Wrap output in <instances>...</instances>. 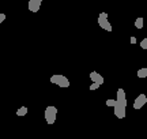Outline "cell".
<instances>
[{
	"label": "cell",
	"mask_w": 147,
	"mask_h": 139,
	"mask_svg": "<svg viewBox=\"0 0 147 139\" xmlns=\"http://www.w3.org/2000/svg\"><path fill=\"white\" fill-rule=\"evenodd\" d=\"M44 116H45L47 123L52 126V124L56 121V117H57V108L55 107V105H49V107H47L45 112H44Z\"/></svg>",
	"instance_id": "6da1fadb"
},
{
	"label": "cell",
	"mask_w": 147,
	"mask_h": 139,
	"mask_svg": "<svg viewBox=\"0 0 147 139\" xmlns=\"http://www.w3.org/2000/svg\"><path fill=\"white\" fill-rule=\"evenodd\" d=\"M51 82L55 83V85H57L59 87H69V80L67 76H64L61 74H57V75H52L51 76Z\"/></svg>",
	"instance_id": "7a4b0ae2"
},
{
	"label": "cell",
	"mask_w": 147,
	"mask_h": 139,
	"mask_svg": "<svg viewBox=\"0 0 147 139\" xmlns=\"http://www.w3.org/2000/svg\"><path fill=\"white\" fill-rule=\"evenodd\" d=\"M98 25L101 26V29H104L106 32H112V25H110L109 19H108V14L106 12H101L98 15Z\"/></svg>",
	"instance_id": "3957f363"
},
{
	"label": "cell",
	"mask_w": 147,
	"mask_h": 139,
	"mask_svg": "<svg viewBox=\"0 0 147 139\" xmlns=\"http://www.w3.org/2000/svg\"><path fill=\"white\" fill-rule=\"evenodd\" d=\"M147 104V96L146 94H139L134 101V109H142Z\"/></svg>",
	"instance_id": "277c9868"
},
{
	"label": "cell",
	"mask_w": 147,
	"mask_h": 139,
	"mask_svg": "<svg viewBox=\"0 0 147 139\" xmlns=\"http://www.w3.org/2000/svg\"><path fill=\"white\" fill-rule=\"evenodd\" d=\"M41 4H42V0H29V10L32 12H38L40 8H41Z\"/></svg>",
	"instance_id": "5b68a950"
},
{
	"label": "cell",
	"mask_w": 147,
	"mask_h": 139,
	"mask_svg": "<svg viewBox=\"0 0 147 139\" xmlns=\"http://www.w3.org/2000/svg\"><path fill=\"white\" fill-rule=\"evenodd\" d=\"M116 101H117V104H121V105H125L127 107V97H125V91H124V89H119V90H117Z\"/></svg>",
	"instance_id": "8992f818"
},
{
	"label": "cell",
	"mask_w": 147,
	"mask_h": 139,
	"mask_svg": "<svg viewBox=\"0 0 147 139\" xmlns=\"http://www.w3.org/2000/svg\"><path fill=\"white\" fill-rule=\"evenodd\" d=\"M90 80H91V82H95V83H100V85H104V76L101 74H98L97 71L90 72Z\"/></svg>",
	"instance_id": "52a82bcc"
},
{
	"label": "cell",
	"mask_w": 147,
	"mask_h": 139,
	"mask_svg": "<svg viewBox=\"0 0 147 139\" xmlns=\"http://www.w3.org/2000/svg\"><path fill=\"white\" fill-rule=\"evenodd\" d=\"M27 112H29V109L26 107H21L16 111V116H25V115H27Z\"/></svg>",
	"instance_id": "ba28073f"
},
{
	"label": "cell",
	"mask_w": 147,
	"mask_h": 139,
	"mask_svg": "<svg viewBox=\"0 0 147 139\" xmlns=\"http://www.w3.org/2000/svg\"><path fill=\"white\" fill-rule=\"evenodd\" d=\"M138 78H147V67L146 68H140V70H138Z\"/></svg>",
	"instance_id": "9c48e42d"
},
{
	"label": "cell",
	"mask_w": 147,
	"mask_h": 139,
	"mask_svg": "<svg viewBox=\"0 0 147 139\" xmlns=\"http://www.w3.org/2000/svg\"><path fill=\"white\" fill-rule=\"evenodd\" d=\"M135 27L136 29H143V25H144V21H143V18H136V21H135Z\"/></svg>",
	"instance_id": "30bf717a"
},
{
	"label": "cell",
	"mask_w": 147,
	"mask_h": 139,
	"mask_svg": "<svg viewBox=\"0 0 147 139\" xmlns=\"http://www.w3.org/2000/svg\"><path fill=\"white\" fill-rule=\"evenodd\" d=\"M116 102H117L116 100H110V98H109V100H106L105 104H106V107H115Z\"/></svg>",
	"instance_id": "8fae6325"
},
{
	"label": "cell",
	"mask_w": 147,
	"mask_h": 139,
	"mask_svg": "<svg viewBox=\"0 0 147 139\" xmlns=\"http://www.w3.org/2000/svg\"><path fill=\"white\" fill-rule=\"evenodd\" d=\"M100 86H101L100 83H95V82H93V83L90 85V90H97V89H98Z\"/></svg>",
	"instance_id": "7c38bea8"
},
{
	"label": "cell",
	"mask_w": 147,
	"mask_h": 139,
	"mask_svg": "<svg viewBox=\"0 0 147 139\" xmlns=\"http://www.w3.org/2000/svg\"><path fill=\"white\" fill-rule=\"evenodd\" d=\"M140 48H142V49H147V38H144V40H142V41H140Z\"/></svg>",
	"instance_id": "4fadbf2b"
},
{
	"label": "cell",
	"mask_w": 147,
	"mask_h": 139,
	"mask_svg": "<svg viewBox=\"0 0 147 139\" xmlns=\"http://www.w3.org/2000/svg\"><path fill=\"white\" fill-rule=\"evenodd\" d=\"M5 21V14H0V23Z\"/></svg>",
	"instance_id": "5bb4252c"
},
{
	"label": "cell",
	"mask_w": 147,
	"mask_h": 139,
	"mask_svg": "<svg viewBox=\"0 0 147 139\" xmlns=\"http://www.w3.org/2000/svg\"><path fill=\"white\" fill-rule=\"evenodd\" d=\"M129 41H131V44H136V38H135L134 36H132V37L129 38Z\"/></svg>",
	"instance_id": "9a60e30c"
}]
</instances>
